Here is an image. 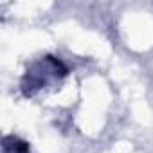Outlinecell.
<instances>
[{"mask_svg": "<svg viewBox=\"0 0 153 153\" xmlns=\"http://www.w3.org/2000/svg\"><path fill=\"white\" fill-rule=\"evenodd\" d=\"M4 153H29L27 142L16 139V137H6L4 139Z\"/></svg>", "mask_w": 153, "mask_h": 153, "instance_id": "cell-2", "label": "cell"}, {"mask_svg": "<svg viewBox=\"0 0 153 153\" xmlns=\"http://www.w3.org/2000/svg\"><path fill=\"white\" fill-rule=\"evenodd\" d=\"M65 74H67V68L61 65L59 59H56L52 56H45L40 61L33 63L31 68H27L25 78L22 81V90L25 96H33L43 85H47L52 79L61 78Z\"/></svg>", "mask_w": 153, "mask_h": 153, "instance_id": "cell-1", "label": "cell"}]
</instances>
